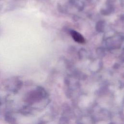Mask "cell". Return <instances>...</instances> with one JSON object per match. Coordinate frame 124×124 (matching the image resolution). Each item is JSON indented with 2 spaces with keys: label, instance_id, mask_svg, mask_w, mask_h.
Masks as SVG:
<instances>
[{
  "label": "cell",
  "instance_id": "6da1fadb",
  "mask_svg": "<svg viewBox=\"0 0 124 124\" xmlns=\"http://www.w3.org/2000/svg\"><path fill=\"white\" fill-rule=\"evenodd\" d=\"M70 34L73 39L78 43H84L85 39L83 36L79 32L74 30L70 31Z\"/></svg>",
  "mask_w": 124,
  "mask_h": 124
},
{
  "label": "cell",
  "instance_id": "7a4b0ae2",
  "mask_svg": "<svg viewBox=\"0 0 124 124\" xmlns=\"http://www.w3.org/2000/svg\"><path fill=\"white\" fill-rule=\"evenodd\" d=\"M114 11V8L113 6L110 4H108L105 8H103L101 10L100 12L101 14L104 16H108L111 14Z\"/></svg>",
  "mask_w": 124,
  "mask_h": 124
},
{
  "label": "cell",
  "instance_id": "3957f363",
  "mask_svg": "<svg viewBox=\"0 0 124 124\" xmlns=\"http://www.w3.org/2000/svg\"><path fill=\"white\" fill-rule=\"evenodd\" d=\"M105 23L104 21H98L95 26L96 30L99 32H102L104 31L105 29Z\"/></svg>",
  "mask_w": 124,
  "mask_h": 124
},
{
  "label": "cell",
  "instance_id": "277c9868",
  "mask_svg": "<svg viewBox=\"0 0 124 124\" xmlns=\"http://www.w3.org/2000/svg\"><path fill=\"white\" fill-rule=\"evenodd\" d=\"M71 3L79 10H82L84 8V3L78 0H72Z\"/></svg>",
  "mask_w": 124,
  "mask_h": 124
},
{
  "label": "cell",
  "instance_id": "5b68a950",
  "mask_svg": "<svg viewBox=\"0 0 124 124\" xmlns=\"http://www.w3.org/2000/svg\"><path fill=\"white\" fill-rule=\"evenodd\" d=\"M97 55L99 56L102 57L105 55V51L103 48H98L96 51Z\"/></svg>",
  "mask_w": 124,
  "mask_h": 124
},
{
  "label": "cell",
  "instance_id": "8992f818",
  "mask_svg": "<svg viewBox=\"0 0 124 124\" xmlns=\"http://www.w3.org/2000/svg\"><path fill=\"white\" fill-rule=\"evenodd\" d=\"M60 124H69L68 119L66 117H62L60 120Z\"/></svg>",
  "mask_w": 124,
  "mask_h": 124
},
{
  "label": "cell",
  "instance_id": "52a82bcc",
  "mask_svg": "<svg viewBox=\"0 0 124 124\" xmlns=\"http://www.w3.org/2000/svg\"><path fill=\"white\" fill-rule=\"evenodd\" d=\"M120 18L122 20H124V15H122L121 17H120Z\"/></svg>",
  "mask_w": 124,
  "mask_h": 124
},
{
  "label": "cell",
  "instance_id": "ba28073f",
  "mask_svg": "<svg viewBox=\"0 0 124 124\" xmlns=\"http://www.w3.org/2000/svg\"></svg>",
  "mask_w": 124,
  "mask_h": 124
}]
</instances>
